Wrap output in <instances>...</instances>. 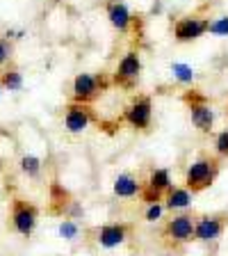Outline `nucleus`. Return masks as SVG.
<instances>
[{
  "label": "nucleus",
  "mask_w": 228,
  "mask_h": 256,
  "mask_svg": "<svg viewBox=\"0 0 228 256\" xmlns=\"http://www.w3.org/2000/svg\"><path fill=\"white\" fill-rule=\"evenodd\" d=\"M18 170H21L23 176H27V178H32V181H37L39 176H41V172H43V160L34 154H23L21 160H18Z\"/></svg>",
  "instance_id": "16"
},
{
  "label": "nucleus",
  "mask_w": 228,
  "mask_h": 256,
  "mask_svg": "<svg viewBox=\"0 0 228 256\" xmlns=\"http://www.w3.org/2000/svg\"><path fill=\"white\" fill-rule=\"evenodd\" d=\"M162 215H165V204L162 202H155V204H149L146 206V210H144V220L146 222H160L162 220Z\"/></svg>",
  "instance_id": "21"
},
{
  "label": "nucleus",
  "mask_w": 228,
  "mask_h": 256,
  "mask_svg": "<svg viewBox=\"0 0 228 256\" xmlns=\"http://www.w3.org/2000/svg\"><path fill=\"white\" fill-rule=\"evenodd\" d=\"M228 226V215H201L194 218V240L197 242H215L224 236Z\"/></svg>",
  "instance_id": "11"
},
{
  "label": "nucleus",
  "mask_w": 228,
  "mask_h": 256,
  "mask_svg": "<svg viewBox=\"0 0 228 256\" xmlns=\"http://www.w3.org/2000/svg\"><path fill=\"white\" fill-rule=\"evenodd\" d=\"M9 224L14 234H18L21 238H30L39 224V208L23 197H14L9 210Z\"/></svg>",
  "instance_id": "2"
},
{
  "label": "nucleus",
  "mask_w": 228,
  "mask_h": 256,
  "mask_svg": "<svg viewBox=\"0 0 228 256\" xmlns=\"http://www.w3.org/2000/svg\"><path fill=\"white\" fill-rule=\"evenodd\" d=\"M213 149H215V156H217L219 160H228V128L215 135Z\"/></svg>",
  "instance_id": "19"
},
{
  "label": "nucleus",
  "mask_w": 228,
  "mask_h": 256,
  "mask_svg": "<svg viewBox=\"0 0 228 256\" xmlns=\"http://www.w3.org/2000/svg\"><path fill=\"white\" fill-rule=\"evenodd\" d=\"M208 32L215 34V37H228V16H219V18L210 21Z\"/></svg>",
  "instance_id": "22"
},
{
  "label": "nucleus",
  "mask_w": 228,
  "mask_h": 256,
  "mask_svg": "<svg viewBox=\"0 0 228 256\" xmlns=\"http://www.w3.org/2000/svg\"><path fill=\"white\" fill-rule=\"evenodd\" d=\"M219 172H222V160L217 156L201 154L197 160H192L190 167L185 170V188L192 194H199L217 181Z\"/></svg>",
  "instance_id": "1"
},
{
  "label": "nucleus",
  "mask_w": 228,
  "mask_h": 256,
  "mask_svg": "<svg viewBox=\"0 0 228 256\" xmlns=\"http://www.w3.org/2000/svg\"><path fill=\"white\" fill-rule=\"evenodd\" d=\"M59 236H62L64 240H75L80 236V224L75 222V220L66 218L64 222H59Z\"/></svg>",
  "instance_id": "20"
},
{
  "label": "nucleus",
  "mask_w": 228,
  "mask_h": 256,
  "mask_svg": "<svg viewBox=\"0 0 228 256\" xmlns=\"http://www.w3.org/2000/svg\"><path fill=\"white\" fill-rule=\"evenodd\" d=\"M130 234V226L123 222H110L103 224L96 229V245L103 247V250H114V247H121L128 240Z\"/></svg>",
  "instance_id": "12"
},
{
  "label": "nucleus",
  "mask_w": 228,
  "mask_h": 256,
  "mask_svg": "<svg viewBox=\"0 0 228 256\" xmlns=\"http://www.w3.org/2000/svg\"><path fill=\"white\" fill-rule=\"evenodd\" d=\"M162 238L169 250H178V247L187 245L194 240V218L190 213H178L162 226Z\"/></svg>",
  "instance_id": "6"
},
{
  "label": "nucleus",
  "mask_w": 228,
  "mask_h": 256,
  "mask_svg": "<svg viewBox=\"0 0 228 256\" xmlns=\"http://www.w3.org/2000/svg\"><path fill=\"white\" fill-rule=\"evenodd\" d=\"M11 53H14V46H11V42H9V39H5V37H0V69L9 64Z\"/></svg>",
  "instance_id": "23"
},
{
  "label": "nucleus",
  "mask_w": 228,
  "mask_h": 256,
  "mask_svg": "<svg viewBox=\"0 0 228 256\" xmlns=\"http://www.w3.org/2000/svg\"><path fill=\"white\" fill-rule=\"evenodd\" d=\"M139 190H142V181L135 174H130V172L119 174L114 178V183H112V192L119 199H135L139 197Z\"/></svg>",
  "instance_id": "15"
},
{
  "label": "nucleus",
  "mask_w": 228,
  "mask_h": 256,
  "mask_svg": "<svg viewBox=\"0 0 228 256\" xmlns=\"http://www.w3.org/2000/svg\"><path fill=\"white\" fill-rule=\"evenodd\" d=\"M171 74H174V78L178 80V82H183V85H192L194 78H197V76H194V69L185 62H174L171 64Z\"/></svg>",
  "instance_id": "18"
},
{
  "label": "nucleus",
  "mask_w": 228,
  "mask_h": 256,
  "mask_svg": "<svg viewBox=\"0 0 228 256\" xmlns=\"http://www.w3.org/2000/svg\"><path fill=\"white\" fill-rule=\"evenodd\" d=\"M174 186L171 181V172L167 167H155V170L149 172V178L146 183H142V190H139V197L142 202L149 206V204H155V202H162L165 192Z\"/></svg>",
  "instance_id": "8"
},
{
  "label": "nucleus",
  "mask_w": 228,
  "mask_h": 256,
  "mask_svg": "<svg viewBox=\"0 0 228 256\" xmlns=\"http://www.w3.org/2000/svg\"><path fill=\"white\" fill-rule=\"evenodd\" d=\"M165 256H171V254H165Z\"/></svg>",
  "instance_id": "26"
},
{
  "label": "nucleus",
  "mask_w": 228,
  "mask_h": 256,
  "mask_svg": "<svg viewBox=\"0 0 228 256\" xmlns=\"http://www.w3.org/2000/svg\"><path fill=\"white\" fill-rule=\"evenodd\" d=\"M208 21L206 16H199V14H190V16H183L178 21L174 23V39L178 44H192L197 39L206 37L208 34Z\"/></svg>",
  "instance_id": "9"
},
{
  "label": "nucleus",
  "mask_w": 228,
  "mask_h": 256,
  "mask_svg": "<svg viewBox=\"0 0 228 256\" xmlns=\"http://www.w3.org/2000/svg\"><path fill=\"white\" fill-rule=\"evenodd\" d=\"M107 87H110V82L103 76L82 71V74H75L73 82H71V98H73V103H87L89 106Z\"/></svg>",
  "instance_id": "5"
},
{
  "label": "nucleus",
  "mask_w": 228,
  "mask_h": 256,
  "mask_svg": "<svg viewBox=\"0 0 228 256\" xmlns=\"http://www.w3.org/2000/svg\"><path fill=\"white\" fill-rule=\"evenodd\" d=\"M105 16H107V21H110V26L114 28V30L123 32V34L130 32V28H133V23H135L133 12H130V7H128L123 0H107Z\"/></svg>",
  "instance_id": "13"
},
{
  "label": "nucleus",
  "mask_w": 228,
  "mask_h": 256,
  "mask_svg": "<svg viewBox=\"0 0 228 256\" xmlns=\"http://www.w3.org/2000/svg\"><path fill=\"white\" fill-rule=\"evenodd\" d=\"M0 85L7 92H21L23 85H25V80H23V74L16 66H5L2 74H0Z\"/></svg>",
  "instance_id": "17"
},
{
  "label": "nucleus",
  "mask_w": 228,
  "mask_h": 256,
  "mask_svg": "<svg viewBox=\"0 0 228 256\" xmlns=\"http://www.w3.org/2000/svg\"><path fill=\"white\" fill-rule=\"evenodd\" d=\"M5 170V162H2V158H0V172Z\"/></svg>",
  "instance_id": "24"
},
{
  "label": "nucleus",
  "mask_w": 228,
  "mask_h": 256,
  "mask_svg": "<svg viewBox=\"0 0 228 256\" xmlns=\"http://www.w3.org/2000/svg\"><path fill=\"white\" fill-rule=\"evenodd\" d=\"M96 122V114L91 110V106L87 103H73L71 101L64 110V130L71 135H80L85 133L87 128Z\"/></svg>",
  "instance_id": "10"
},
{
  "label": "nucleus",
  "mask_w": 228,
  "mask_h": 256,
  "mask_svg": "<svg viewBox=\"0 0 228 256\" xmlns=\"http://www.w3.org/2000/svg\"><path fill=\"white\" fill-rule=\"evenodd\" d=\"M194 202V194L187 190L185 186H171L169 190L165 192L162 197V204H165V210H171V213H178V210H187Z\"/></svg>",
  "instance_id": "14"
},
{
  "label": "nucleus",
  "mask_w": 228,
  "mask_h": 256,
  "mask_svg": "<svg viewBox=\"0 0 228 256\" xmlns=\"http://www.w3.org/2000/svg\"><path fill=\"white\" fill-rule=\"evenodd\" d=\"M187 110H190V119L194 124L199 133L213 135L215 133V108L208 103V98L199 92H185L183 94Z\"/></svg>",
  "instance_id": "3"
},
{
  "label": "nucleus",
  "mask_w": 228,
  "mask_h": 256,
  "mask_svg": "<svg viewBox=\"0 0 228 256\" xmlns=\"http://www.w3.org/2000/svg\"><path fill=\"white\" fill-rule=\"evenodd\" d=\"M0 94H2V85H0Z\"/></svg>",
  "instance_id": "25"
},
{
  "label": "nucleus",
  "mask_w": 228,
  "mask_h": 256,
  "mask_svg": "<svg viewBox=\"0 0 228 256\" xmlns=\"http://www.w3.org/2000/svg\"><path fill=\"white\" fill-rule=\"evenodd\" d=\"M121 119L139 133H149L153 126V98L149 94H139L123 108Z\"/></svg>",
  "instance_id": "4"
},
{
  "label": "nucleus",
  "mask_w": 228,
  "mask_h": 256,
  "mask_svg": "<svg viewBox=\"0 0 228 256\" xmlns=\"http://www.w3.org/2000/svg\"><path fill=\"white\" fill-rule=\"evenodd\" d=\"M139 76H142V55H139V50H128L119 60L117 69L112 74V82L123 87V90H133L137 85Z\"/></svg>",
  "instance_id": "7"
}]
</instances>
